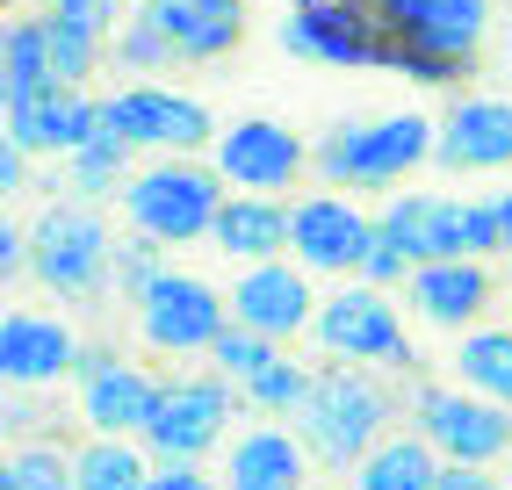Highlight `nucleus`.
Returning <instances> with one entry per match:
<instances>
[{
	"label": "nucleus",
	"mask_w": 512,
	"mask_h": 490,
	"mask_svg": "<svg viewBox=\"0 0 512 490\" xmlns=\"http://www.w3.org/2000/svg\"><path fill=\"white\" fill-rule=\"evenodd\" d=\"M368 15L383 22L397 65H412L419 80H448L491 29V0H368Z\"/></svg>",
	"instance_id": "obj_5"
},
{
	"label": "nucleus",
	"mask_w": 512,
	"mask_h": 490,
	"mask_svg": "<svg viewBox=\"0 0 512 490\" xmlns=\"http://www.w3.org/2000/svg\"><path fill=\"white\" fill-rule=\"evenodd\" d=\"M275 44L289 58H311V65H397L383 22L368 15V0H318V8H289Z\"/></svg>",
	"instance_id": "obj_11"
},
{
	"label": "nucleus",
	"mask_w": 512,
	"mask_h": 490,
	"mask_svg": "<svg viewBox=\"0 0 512 490\" xmlns=\"http://www.w3.org/2000/svg\"><path fill=\"white\" fill-rule=\"evenodd\" d=\"M238 397H246L253 411H267V418H296L303 397H311V368H296L289 354H275L253 382H238Z\"/></svg>",
	"instance_id": "obj_28"
},
{
	"label": "nucleus",
	"mask_w": 512,
	"mask_h": 490,
	"mask_svg": "<svg viewBox=\"0 0 512 490\" xmlns=\"http://www.w3.org/2000/svg\"><path fill=\"white\" fill-rule=\"evenodd\" d=\"M455 382L512 411V332H469L455 346Z\"/></svg>",
	"instance_id": "obj_26"
},
{
	"label": "nucleus",
	"mask_w": 512,
	"mask_h": 490,
	"mask_svg": "<svg viewBox=\"0 0 512 490\" xmlns=\"http://www.w3.org/2000/svg\"><path fill=\"white\" fill-rule=\"evenodd\" d=\"M231 390L238 382H224V375H174L159 390L145 447L159 454V462H195V454H210L231 433Z\"/></svg>",
	"instance_id": "obj_13"
},
{
	"label": "nucleus",
	"mask_w": 512,
	"mask_h": 490,
	"mask_svg": "<svg viewBox=\"0 0 512 490\" xmlns=\"http://www.w3.org/2000/svg\"><path fill=\"white\" fill-rule=\"evenodd\" d=\"M267 361H275V339H260V332H246V325H231V332L210 346V368H217L224 382H253Z\"/></svg>",
	"instance_id": "obj_31"
},
{
	"label": "nucleus",
	"mask_w": 512,
	"mask_h": 490,
	"mask_svg": "<svg viewBox=\"0 0 512 490\" xmlns=\"http://www.w3.org/2000/svg\"><path fill=\"white\" fill-rule=\"evenodd\" d=\"M303 476H311V447L289 426H246L231 440L224 490H303Z\"/></svg>",
	"instance_id": "obj_22"
},
{
	"label": "nucleus",
	"mask_w": 512,
	"mask_h": 490,
	"mask_svg": "<svg viewBox=\"0 0 512 490\" xmlns=\"http://www.w3.org/2000/svg\"><path fill=\"white\" fill-rule=\"evenodd\" d=\"M368 245H375V217L354 195H303L296 202V231H289L296 267H311V274H361Z\"/></svg>",
	"instance_id": "obj_16"
},
{
	"label": "nucleus",
	"mask_w": 512,
	"mask_h": 490,
	"mask_svg": "<svg viewBox=\"0 0 512 490\" xmlns=\"http://www.w3.org/2000/svg\"><path fill=\"white\" fill-rule=\"evenodd\" d=\"M433 490H512V476H491V469H469V462H448Z\"/></svg>",
	"instance_id": "obj_32"
},
{
	"label": "nucleus",
	"mask_w": 512,
	"mask_h": 490,
	"mask_svg": "<svg viewBox=\"0 0 512 490\" xmlns=\"http://www.w3.org/2000/svg\"><path fill=\"white\" fill-rule=\"evenodd\" d=\"M109 8H116V15H123V8H145V0H109Z\"/></svg>",
	"instance_id": "obj_35"
},
{
	"label": "nucleus",
	"mask_w": 512,
	"mask_h": 490,
	"mask_svg": "<svg viewBox=\"0 0 512 490\" xmlns=\"http://www.w3.org/2000/svg\"><path fill=\"white\" fill-rule=\"evenodd\" d=\"M123 159H130V145H123V137H116L109 123H101V137H94V145H80L73 159H65V166H73V202L116 195V188H123Z\"/></svg>",
	"instance_id": "obj_29"
},
{
	"label": "nucleus",
	"mask_w": 512,
	"mask_h": 490,
	"mask_svg": "<svg viewBox=\"0 0 512 490\" xmlns=\"http://www.w3.org/2000/svg\"><path fill=\"white\" fill-rule=\"evenodd\" d=\"M73 375H80V418H87L94 433H109V440H130V433H138V440H145L166 382H152L145 368H130V361H116V354H80Z\"/></svg>",
	"instance_id": "obj_17"
},
{
	"label": "nucleus",
	"mask_w": 512,
	"mask_h": 490,
	"mask_svg": "<svg viewBox=\"0 0 512 490\" xmlns=\"http://www.w3.org/2000/svg\"><path fill=\"white\" fill-rule=\"evenodd\" d=\"M289 8H318V0H289Z\"/></svg>",
	"instance_id": "obj_37"
},
{
	"label": "nucleus",
	"mask_w": 512,
	"mask_h": 490,
	"mask_svg": "<svg viewBox=\"0 0 512 490\" xmlns=\"http://www.w3.org/2000/svg\"><path fill=\"white\" fill-rule=\"evenodd\" d=\"M22 8H58V0H22Z\"/></svg>",
	"instance_id": "obj_36"
},
{
	"label": "nucleus",
	"mask_w": 512,
	"mask_h": 490,
	"mask_svg": "<svg viewBox=\"0 0 512 490\" xmlns=\"http://www.w3.org/2000/svg\"><path fill=\"white\" fill-rule=\"evenodd\" d=\"M448 173H498L512 166V101L505 94H462L448 123H440V152Z\"/></svg>",
	"instance_id": "obj_20"
},
{
	"label": "nucleus",
	"mask_w": 512,
	"mask_h": 490,
	"mask_svg": "<svg viewBox=\"0 0 512 490\" xmlns=\"http://www.w3.org/2000/svg\"><path fill=\"white\" fill-rule=\"evenodd\" d=\"M73 476H80V490H145V483H152L145 454L130 447V440H109V433H94V440L73 454Z\"/></svg>",
	"instance_id": "obj_27"
},
{
	"label": "nucleus",
	"mask_w": 512,
	"mask_h": 490,
	"mask_svg": "<svg viewBox=\"0 0 512 490\" xmlns=\"http://www.w3.org/2000/svg\"><path fill=\"white\" fill-rule=\"evenodd\" d=\"M390 397L375 390V375L361 361H332L311 375V397L296 411V440L311 447V462L325 469H354L368 447H383L390 433Z\"/></svg>",
	"instance_id": "obj_2"
},
{
	"label": "nucleus",
	"mask_w": 512,
	"mask_h": 490,
	"mask_svg": "<svg viewBox=\"0 0 512 490\" xmlns=\"http://www.w3.org/2000/svg\"><path fill=\"white\" fill-rule=\"evenodd\" d=\"M8 116V145H22L29 159H73L80 145L101 137V101L87 87H44V94H22V101H0Z\"/></svg>",
	"instance_id": "obj_15"
},
{
	"label": "nucleus",
	"mask_w": 512,
	"mask_h": 490,
	"mask_svg": "<svg viewBox=\"0 0 512 490\" xmlns=\"http://www.w3.org/2000/svg\"><path fill=\"white\" fill-rule=\"evenodd\" d=\"M29 274H37L51 296H65V303L101 296V282L116 274V238H109V224H101L87 202H51V209H37V224H29Z\"/></svg>",
	"instance_id": "obj_6"
},
{
	"label": "nucleus",
	"mask_w": 512,
	"mask_h": 490,
	"mask_svg": "<svg viewBox=\"0 0 512 490\" xmlns=\"http://www.w3.org/2000/svg\"><path fill=\"white\" fill-rule=\"evenodd\" d=\"M0 490H80V476L58 447H15L0 462Z\"/></svg>",
	"instance_id": "obj_30"
},
{
	"label": "nucleus",
	"mask_w": 512,
	"mask_h": 490,
	"mask_svg": "<svg viewBox=\"0 0 512 490\" xmlns=\"http://www.w3.org/2000/svg\"><path fill=\"white\" fill-rule=\"evenodd\" d=\"M498 217H505V253H512V188L498 195Z\"/></svg>",
	"instance_id": "obj_34"
},
{
	"label": "nucleus",
	"mask_w": 512,
	"mask_h": 490,
	"mask_svg": "<svg viewBox=\"0 0 512 490\" xmlns=\"http://www.w3.org/2000/svg\"><path fill=\"white\" fill-rule=\"evenodd\" d=\"M80 368V339L65 318H51V310H29L15 303L8 318H0V382L8 390H44V382L73 375Z\"/></svg>",
	"instance_id": "obj_19"
},
{
	"label": "nucleus",
	"mask_w": 512,
	"mask_h": 490,
	"mask_svg": "<svg viewBox=\"0 0 512 490\" xmlns=\"http://www.w3.org/2000/svg\"><path fill=\"white\" fill-rule=\"evenodd\" d=\"M311 267H289V260H260L231 282V325H246L260 339H296L318 325V296L303 282Z\"/></svg>",
	"instance_id": "obj_18"
},
{
	"label": "nucleus",
	"mask_w": 512,
	"mask_h": 490,
	"mask_svg": "<svg viewBox=\"0 0 512 490\" xmlns=\"http://www.w3.org/2000/svg\"><path fill=\"white\" fill-rule=\"evenodd\" d=\"M289 231H296V202H282V195H231L224 209H217V253L224 260H246V267H260V260H282L289 253Z\"/></svg>",
	"instance_id": "obj_21"
},
{
	"label": "nucleus",
	"mask_w": 512,
	"mask_h": 490,
	"mask_svg": "<svg viewBox=\"0 0 512 490\" xmlns=\"http://www.w3.org/2000/svg\"><path fill=\"white\" fill-rule=\"evenodd\" d=\"M138 332H145V346H159V354H210V346L231 332V296H217L202 274L166 267L138 296Z\"/></svg>",
	"instance_id": "obj_9"
},
{
	"label": "nucleus",
	"mask_w": 512,
	"mask_h": 490,
	"mask_svg": "<svg viewBox=\"0 0 512 490\" xmlns=\"http://www.w3.org/2000/svg\"><path fill=\"white\" fill-rule=\"evenodd\" d=\"M318 346L332 361H375V368H412V339H404V318H397V303L390 289H375V282H354V289H339L332 303H318Z\"/></svg>",
	"instance_id": "obj_10"
},
{
	"label": "nucleus",
	"mask_w": 512,
	"mask_h": 490,
	"mask_svg": "<svg viewBox=\"0 0 512 490\" xmlns=\"http://www.w3.org/2000/svg\"><path fill=\"white\" fill-rule=\"evenodd\" d=\"M224 173L217 166H195V159H159L145 173L123 181V209L130 224L159 245H195L217 231V209H224Z\"/></svg>",
	"instance_id": "obj_7"
},
{
	"label": "nucleus",
	"mask_w": 512,
	"mask_h": 490,
	"mask_svg": "<svg viewBox=\"0 0 512 490\" xmlns=\"http://www.w3.org/2000/svg\"><path fill=\"white\" fill-rule=\"evenodd\" d=\"M404 296H412V310L426 325H469L491 303V267L484 260H426L404 282Z\"/></svg>",
	"instance_id": "obj_23"
},
{
	"label": "nucleus",
	"mask_w": 512,
	"mask_h": 490,
	"mask_svg": "<svg viewBox=\"0 0 512 490\" xmlns=\"http://www.w3.org/2000/svg\"><path fill=\"white\" fill-rule=\"evenodd\" d=\"M375 224H383V238H397L419 267L426 260H484V253H505L498 202H469V195H390Z\"/></svg>",
	"instance_id": "obj_4"
},
{
	"label": "nucleus",
	"mask_w": 512,
	"mask_h": 490,
	"mask_svg": "<svg viewBox=\"0 0 512 490\" xmlns=\"http://www.w3.org/2000/svg\"><path fill=\"white\" fill-rule=\"evenodd\" d=\"M433 152H440V130L419 109H404V116H375V123H339L311 152V166L325 173V188H390Z\"/></svg>",
	"instance_id": "obj_3"
},
{
	"label": "nucleus",
	"mask_w": 512,
	"mask_h": 490,
	"mask_svg": "<svg viewBox=\"0 0 512 490\" xmlns=\"http://www.w3.org/2000/svg\"><path fill=\"white\" fill-rule=\"evenodd\" d=\"M101 123H109L130 152H202V145H217V123L210 109H202L195 94L181 87H159V80H130L116 94H101Z\"/></svg>",
	"instance_id": "obj_8"
},
{
	"label": "nucleus",
	"mask_w": 512,
	"mask_h": 490,
	"mask_svg": "<svg viewBox=\"0 0 512 490\" xmlns=\"http://www.w3.org/2000/svg\"><path fill=\"white\" fill-rule=\"evenodd\" d=\"M440 454L426 433H390L383 447H368L354 462V490H433L440 483Z\"/></svg>",
	"instance_id": "obj_24"
},
{
	"label": "nucleus",
	"mask_w": 512,
	"mask_h": 490,
	"mask_svg": "<svg viewBox=\"0 0 512 490\" xmlns=\"http://www.w3.org/2000/svg\"><path fill=\"white\" fill-rule=\"evenodd\" d=\"M210 166L224 173L238 195H282L296 173L311 166V145H303L289 123H275V116H238V123L217 130Z\"/></svg>",
	"instance_id": "obj_14"
},
{
	"label": "nucleus",
	"mask_w": 512,
	"mask_h": 490,
	"mask_svg": "<svg viewBox=\"0 0 512 490\" xmlns=\"http://www.w3.org/2000/svg\"><path fill=\"white\" fill-rule=\"evenodd\" d=\"M412 426L433 440L440 462H469V469H491L498 454H512V411L476 397V390H419L412 404Z\"/></svg>",
	"instance_id": "obj_12"
},
{
	"label": "nucleus",
	"mask_w": 512,
	"mask_h": 490,
	"mask_svg": "<svg viewBox=\"0 0 512 490\" xmlns=\"http://www.w3.org/2000/svg\"><path fill=\"white\" fill-rule=\"evenodd\" d=\"M145 490H224V483H210V476H202L195 462H159Z\"/></svg>",
	"instance_id": "obj_33"
},
{
	"label": "nucleus",
	"mask_w": 512,
	"mask_h": 490,
	"mask_svg": "<svg viewBox=\"0 0 512 490\" xmlns=\"http://www.w3.org/2000/svg\"><path fill=\"white\" fill-rule=\"evenodd\" d=\"M246 37V0H145L123 15L109 58L123 73H174V65H210Z\"/></svg>",
	"instance_id": "obj_1"
},
{
	"label": "nucleus",
	"mask_w": 512,
	"mask_h": 490,
	"mask_svg": "<svg viewBox=\"0 0 512 490\" xmlns=\"http://www.w3.org/2000/svg\"><path fill=\"white\" fill-rule=\"evenodd\" d=\"M44 87H58L44 15H15L0 29V101H22V94H44Z\"/></svg>",
	"instance_id": "obj_25"
}]
</instances>
